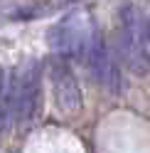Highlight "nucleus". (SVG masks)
I'll list each match as a JSON object with an SVG mask.
<instances>
[{
	"instance_id": "7ed1b4c3",
	"label": "nucleus",
	"mask_w": 150,
	"mask_h": 153,
	"mask_svg": "<svg viewBox=\"0 0 150 153\" xmlns=\"http://www.w3.org/2000/svg\"><path fill=\"white\" fill-rule=\"evenodd\" d=\"M84 59H86V64H89L91 76L101 84V87H106L111 94H121V91H123V74H121V64L116 62L113 52L108 50L104 35H101L99 30L91 32Z\"/></svg>"
},
{
	"instance_id": "f257e3e1",
	"label": "nucleus",
	"mask_w": 150,
	"mask_h": 153,
	"mask_svg": "<svg viewBox=\"0 0 150 153\" xmlns=\"http://www.w3.org/2000/svg\"><path fill=\"white\" fill-rule=\"evenodd\" d=\"M37 104H40V67H37V62H27L3 87L0 126H7L12 121L20 126L30 123L37 114Z\"/></svg>"
},
{
	"instance_id": "f03ea898",
	"label": "nucleus",
	"mask_w": 150,
	"mask_h": 153,
	"mask_svg": "<svg viewBox=\"0 0 150 153\" xmlns=\"http://www.w3.org/2000/svg\"><path fill=\"white\" fill-rule=\"evenodd\" d=\"M91 32H93V27L86 22V15L69 13L57 25L49 27L47 40H49V47L57 57H62V59H71V57L81 59L86 54V45H89Z\"/></svg>"
},
{
	"instance_id": "39448f33",
	"label": "nucleus",
	"mask_w": 150,
	"mask_h": 153,
	"mask_svg": "<svg viewBox=\"0 0 150 153\" xmlns=\"http://www.w3.org/2000/svg\"><path fill=\"white\" fill-rule=\"evenodd\" d=\"M49 82H52V94L57 101V109L64 114H74L81 109V89L76 82V74L71 72L67 59H57L49 67Z\"/></svg>"
},
{
	"instance_id": "423d86ee",
	"label": "nucleus",
	"mask_w": 150,
	"mask_h": 153,
	"mask_svg": "<svg viewBox=\"0 0 150 153\" xmlns=\"http://www.w3.org/2000/svg\"><path fill=\"white\" fill-rule=\"evenodd\" d=\"M143 45H145V52H148V59H150V20L143 22Z\"/></svg>"
},
{
	"instance_id": "0eeeda50",
	"label": "nucleus",
	"mask_w": 150,
	"mask_h": 153,
	"mask_svg": "<svg viewBox=\"0 0 150 153\" xmlns=\"http://www.w3.org/2000/svg\"><path fill=\"white\" fill-rule=\"evenodd\" d=\"M3 87H5V74H3V69H0V94H3Z\"/></svg>"
},
{
	"instance_id": "20e7f679",
	"label": "nucleus",
	"mask_w": 150,
	"mask_h": 153,
	"mask_svg": "<svg viewBox=\"0 0 150 153\" xmlns=\"http://www.w3.org/2000/svg\"><path fill=\"white\" fill-rule=\"evenodd\" d=\"M118 47L123 54L126 67L133 74H148L150 69V59L143 45V22L135 15L133 7H123L121 13V32H118Z\"/></svg>"
}]
</instances>
